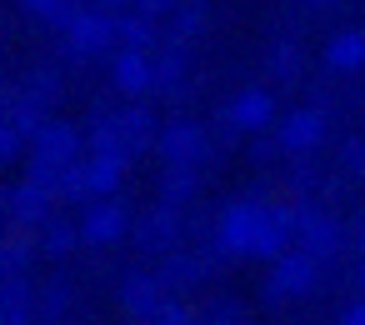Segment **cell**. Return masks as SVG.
I'll return each instance as SVG.
<instances>
[{"instance_id":"6da1fadb","label":"cell","mask_w":365,"mask_h":325,"mask_svg":"<svg viewBox=\"0 0 365 325\" xmlns=\"http://www.w3.org/2000/svg\"><path fill=\"white\" fill-rule=\"evenodd\" d=\"M66 56H81V61H91V56H106V51H115L120 46V11H106V6H86L66 31Z\"/></svg>"},{"instance_id":"7a4b0ae2","label":"cell","mask_w":365,"mask_h":325,"mask_svg":"<svg viewBox=\"0 0 365 325\" xmlns=\"http://www.w3.org/2000/svg\"><path fill=\"white\" fill-rule=\"evenodd\" d=\"M320 255H310L305 245H290L280 260H270V275H265V300H305L315 285H320Z\"/></svg>"},{"instance_id":"3957f363","label":"cell","mask_w":365,"mask_h":325,"mask_svg":"<svg viewBox=\"0 0 365 325\" xmlns=\"http://www.w3.org/2000/svg\"><path fill=\"white\" fill-rule=\"evenodd\" d=\"M260 215H265L260 200H230V205L215 215V245H220L225 255H255Z\"/></svg>"},{"instance_id":"277c9868","label":"cell","mask_w":365,"mask_h":325,"mask_svg":"<svg viewBox=\"0 0 365 325\" xmlns=\"http://www.w3.org/2000/svg\"><path fill=\"white\" fill-rule=\"evenodd\" d=\"M81 230H86V245H115L135 230V215L125 210L120 195H96L81 210Z\"/></svg>"},{"instance_id":"5b68a950","label":"cell","mask_w":365,"mask_h":325,"mask_svg":"<svg viewBox=\"0 0 365 325\" xmlns=\"http://www.w3.org/2000/svg\"><path fill=\"white\" fill-rule=\"evenodd\" d=\"M51 205H56V190L41 185V180H31V175L6 190V220L16 230H41L51 220Z\"/></svg>"},{"instance_id":"8992f818","label":"cell","mask_w":365,"mask_h":325,"mask_svg":"<svg viewBox=\"0 0 365 325\" xmlns=\"http://www.w3.org/2000/svg\"><path fill=\"white\" fill-rule=\"evenodd\" d=\"M130 240H135L145 255H170L175 240H180V205H175V200H160V205H150L145 215H135Z\"/></svg>"},{"instance_id":"52a82bcc","label":"cell","mask_w":365,"mask_h":325,"mask_svg":"<svg viewBox=\"0 0 365 325\" xmlns=\"http://www.w3.org/2000/svg\"><path fill=\"white\" fill-rule=\"evenodd\" d=\"M325 130H330V120H325V110H315V105H295L285 120H280V155H315L320 145H325Z\"/></svg>"},{"instance_id":"ba28073f","label":"cell","mask_w":365,"mask_h":325,"mask_svg":"<svg viewBox=\"0 0 365 325\" xmlns=\"http://www.w3.org/2000/svg\"><path fill=\"white\" fill-rule=\"evenodd\" d=\"M110 86L120 96H150L160 81H155V56L145 46H120L110 56Z\"/></svg>"},{"instance_id":"9c48e42d","label":"cell","mask_w":365,"mask_h":325,"mask_svg":"<svg viewBox=\"0 0 365 325\" xmlns=\"http://www.w3.org/2000/svg\"><path fill=\"white\" fill-rule=\"evenodd\" d=\"M295 245H305L310 255L330 260V255L340 250V220H335V210L295 205Z\"/></svg>"},{"instance_id":"30bf717a","label":"cell","mask_w":365,"mask_h":325,"mask_svg":"<svg viewBox=\"0 0 365 325\" xmlns=\"http://www.w3.org/2000/svg\"><path fill=\"white\" fill-rule=\"evenodd\" d=\"M165 280H160V270H130L125 280H120V310L130 315V320H160V305H165Z\"/></svg>"},{"instance_id":"8fae6325","label":"cell","mask_w":365,"mask_h":325,"mask_svg":"<svg viewBox=\"0 0 365 325\" xmlns=\"http://www.w3.org/2000/svg\"><path fill=\"white\" fill-rule=\"evenodd\" d=\"M81 150H86V135L71 120H46V130L31 140V155L46 160V165H56V170H66L71 160H81Z\"/></svg>"},{"instance_id":"7c38bea8","label":"cell","mask_w":365,"mask_h":325,"mask_svg":"<svg viewBox=\"0 0 365 325\" xmlns=\"http://www.w3.org/2000/svg\"><path fill=\"white\" fill-rule=\"evenodd\" d=\"M275 120V96L265 91V86H245V91H235L230 100H225V125L230 130H265Z\"/></svg>"},{"instance_id":"4fadbf2b","label":"cell","mask_w":365,"mask_h":325,"mask_svg":"<svg viewBox=\"0 0 365 325\" xmlns=\"http://www.w3.org/2000/svg\"><path fill=\"white\" fill-rule=\"evenodd\" d=\"M290 245H295V205H265L260 235H255V255L260 260H280Z\"/></svg>"},{"instance_id":"5bb4252c","label":"cell","mask_w":365,"mask_h":325,"mask_svg":"<svg viewBox=\"0 0 365 325\" xmlns=\"http://www.w3.org/2000/svg\"><path fill=\"white\" fill-rule=\"evenodd\" d=\"M205 125H195V120H170L165 130H160V140H155V150H160V160H190V165H200V155H205Z\"/></svg>"},{"instance_id":"9a60e30c","label":"cell","mask_w":365,"mask_h":325,"mask_svg":"<svg viewBox=\"0 0 365 325\" xmlns=\"http://www.w3.org/2000/svg\"><path fill=\"white\" fill-rule=\"evenodd\" d=\"M36 315H41V295H36V285L26 275H6V280H0V320H6V325H26Z\"/></svg>"},{"instance_id":"2e32d148","label":"cell","mask_w":365,"mask_h":325,"mask_svg":"<svg viewBox=\"0 0 365 325\" xmlns=\"http://www.w3.org/2000/svg\"><path fill=\"white\" fill-rule=\"evenodd\" d=\"M325 71L330 76H360L365 71V31H335L325 46Z\"/></svg>"},{"instance_id":"e0dca14e","label":"cell","mask_w":365,"mask_h":325,"mask_svg":"<svg viewBox=\"0 0 365 325\" xmlns=\"http://www.w3.org/2000/svg\"><path fill=\"white\" fill-rule=\"evenodd\" d=\"M36 240H41V255L46 260H66L81 240H86V230H81V220H66V215H51L41 230H36Z\"/></svg>"},{"instance_id":"ac0fdd59","label":"cell","mask_w":365,"mask_h":325,"mask_svg":"<svg viewBox=\"0 0 365 325\" xmlns=\"http://www.w3.org/2000/svg\"><path fill=\"white\" fill-rule=\"evenodd\" d=\"M86 150L91 155H115V160H135V150H130V140H125L115 115H96V125L86 130Z\"/></svg>"},{"instance_id":"d6986e66","label":"cell","mask_w":365,"mask_h":325,"mask_svg":"<svg viewBox=\"0 0 365 325\" xmlns=\"http://www.w3.org/2000/svg\"><path fill=\"white\" fill-rule=\"evenodd\" d=\"M195 195H200V165H190V160H165V170H160V200L185 205V200H195Z\"/></svg>"},{"instance_id":"ffe728a7","label":"cell","mask_w":365,"mask_h":325,"mask_svg":"<svg viewBox=\"0 0 365 325\" xmlns=\"http://www.w3.org/2000/svg\"><path fill=\"white\" fill-rule=\"evenodd\" d=\"M115 120H120V130H125V140H130L135 155H140V150H155L160 125H155V115H150L145 105H125V110H115Z\"/></svg>"},{"instance_id":"44dd1931","label":"cell","mask_w":365,"mask_h":325,"mask_svg":"<svg viewBox=\"0 0 365 325\" xmlns=\"http://www.w3.org/2000/svg\"><path fill=\"white\" fill-rule=\"evenodd\" d=\"M185 71H190V61H185V41L175 36V41H165L160 56H155V81H160V91L175 96V91L185 86Z\"/></svg>"},{"instance_id":"7402d4cb","label":"cell","mask_w":365,"mask_h":325,"mask_svg":"<svg viewBox=\"0 0 365 325\" xmlns=\"http://www.w3.org/2000/svg\"><path fill=\"white\" fill-rule=\"evenodd\" d=\"M160 280H165V290H190V285L205 280V260L170 250V255H160Z\"/></svg>"},{"instance_id":"603a6c76","label":"cell","mask_w":365,"mask_h":325,"mask_svg":"<svg viewBox=\"0 0 365 325\" xmlns=\"http://www.w3.org/2000/svg\"><path fill=\"white\" fill-rule=\"evenodd\" d=\"M31 235L36 230H16V235L0 240V275H26L31 270V260L41 250V240H31Z\"/></svg>"},{"instance_id":"cb8c5ba5","label":"cell","mask_w":365,"mask_h":325,"mask_svg":"<svg viewBox=\"0 0 365 325\" xmlns=\"http://www.w3.org/2000/svg\"><path fill=\"white\" fill-rule=\"evenodd\" d=\"M125 165H130V160H115V155H91V150H86L91 195H115V190H120V180H125Z\"/></svg>"},{"instance_id":"d4e9b609","label":"cell","mask_w":365,"mask_h":325,"mask_svg":"<svg viewBox=\"0 0 365 325\" xmlns=\"http://www.w3.org/2000/svg\"><path fill=\"white\" fill-rule=\"evenodd\" d=\"M16 6H21V11H31L41 26H56V31H66V26L86 11L81 0H16Z\"/></svg>"},{"instance_id":"484cf974","label":"cell","mask_w":365,"mask_h":325,"mask_svg":"<svg viewBox=\"0 0 365 325\" xmlns=\"http://www.w3.org/2000/svg\"><path fill=\"white\" fill-rule=\"evenodd\" d=\"M205 26H210V0H180L175 16H170V31H175L180 41L205 36Z\"/></svg>"},{"instance_id":"4316f807","label":"cell","mask_w":365,"mask_h":325,"mask_svg":"<svg viewBox=\"0 0 365 325\" xmlns=\"http://www.w3.org/2000/svg\"><path fill=\"white\" fill-rule=\"evenodd\" d=\"M56 200H61V205H81V200H96V195H91V175H86V155H81V160H71V165L61 170Z\"/></svg>"},{"instance_id":"83f0119b","label":"cell","mask_w":365,"mask_h":325,"mask_svg":"<svg viewBox=\"0 0 365 325\" xmlns=\"http://www.w3.org/2000/svg\"><path fill=\"white\" fill-rule=\"evenodd\" d=\"M120 46H145V51H155V16H145V11H120Z\"/></svg>"},{"instance_id":"f1b7e54d","label":"cell","mask_w":365,"mask_h":325,"mask_svg":"<svg viewBox=\"0 0 365 325\" xmlns=\"http://www.w3.org/2000/svg\"><path fill=\"white\" fill-rule=\"evenodd\" d=\"M265 71H270V81H280V86L300 81V51H295L290 41L270 46V51H265Z\"/></svg>"},{"instance_id":"f546056e","label":"cell","mask_w":365,"mask_h":325,"mask_svg":"<svg viewBox=\"0 0 365 325\" xmlns=\"http://www.w3.org/2000/svg\"><path fill=\"white\" fill-rule=\"evenodd\" d=\"M71 295H76V290H71L66 280H51V285L41 290V320H61V315L71 310Z\"/></svg>"},{"instance_id":"4dcf8cb0","label":"cell","mask_w":365,"mask_h":325,"mask_svg":"<svg viewBox=\"0 0 365 325\" xmlns=\"http://www.w3.org/2000/svg\"><path fill=\"white\" fill-rule=\"evenodd\" d=\"M21 86H26V91H36L46 105H56V100H61V76H56V71H31Z\"/></svg>"},{"instance_id":"1f68e13d","label":"cell","mask_w":365,"mask_h":325,"mask_svg":"<svg viewBox=\"0 0 365 325\" xmlns=\"http://www.w3.org/2000/svg\"><path fill=\"white\" fill-rule=\"evenodd\" d=\"M195 315H200V310H190V305H185V290H170V295H165V305H160V325H190Z\"/></svg>"},{"instance_id":"d6a6232c","label":"cell","mask_w":365,"mask_h":325,"mask_svg":"<svg viewBox=\"0 0 365 325\" xmlns=\"http://www.w3.org/2000/svg\"><path fill=\"white\" fill-rule=\"evenodd\" d=\"M340 165H345V175H360V180H365V140H360V135H350V140L340 145Z\"/></svg>"},{"instance_id":"836d02e7","label":"cell","mask_w":365,"mask_h":325,"mask_svg":"<svg viewBox=\"0 0 365 325\" xmlns=\"http://www.w3.org/2000/svg\"><path fill=\"white\" fill-rule=\"evenodd\" d=\"M205 320H220V325H235V320H240V305H235L230 295H215V300H210V310H205Z\"/></svg>"},{"instance_id":"e575fe53","label":"cell","mask_w":365,"mask_h":325,"mask_svg":"<svg viewBox=\"0 0 365 325\" xmlns=\"http://www.w3.org/2000/svg\"><path fill=\"white\" fill-rule=\"evenodd\" d=\"M130 6H135V11H145V16H155V21H170L180 0H130Z\"/></svg>"},{"instance_id":"d590c367","label":"cell","mask_w":365,"mask_h":325,"mask_svg":"<svg viewBox=\"0 0 365 325\" xmlns=\"http://www.w3.org/2000/svg\"><path fill=\"white\" fill-rule=\"evenodd\" d=\"M345 320H350V325H365V290H360V300L345 310Z\"/></svg>"},{"instance_id":"8d00e7d4","label":"cell","mask_w":365,"mask_h":325,"mask_svg":"<svg viewBox=\"0 0 365 325\" xmlns=\"http://www.w3.org/2000/svg\"><path fill=\"white\" fill-rule=\"evenodd\" d=\"M300 6H310V11H335L340 0H300Z\"/></svg>"},{"instance_id":"74e56055","label":"cell","mask_w":365,"mask_h":325,"mask_svg":"<svg viewBox=\"0 0 365 325\" xmlns=\"http://www.w3.org/2000/svg\"><path fill=\"white\" fill-rule=\"evenodd\" d=\"M91 6H106V11H130V0H91Z\"/></svg>"},{"instance_id":"f35d334b","label":"cell","mask_w":365,"mask_h":325,"mask_svg":"<svg viewBox=\"0 0 365 325\" xmlns=\"http://www.w3.org/2000/svg\"><path fill=\"white\" fill-rule=\"evenodd\" d=\"M360 255H365V220H360Z\"/></svg>"},{"instance_id":"ab89813d","label":"cell","mask_w":365,"mask_h":325,"mask_svg":"<svg viewBox=\"0 0 365 325\" xmlns=\"http://www.w3.org/2000/svg\"><path fill=\"white\" fill-rule=\"evenodd\" d=\"M360 290H365V255H360Z\"/></svg>"}]
</instances>
